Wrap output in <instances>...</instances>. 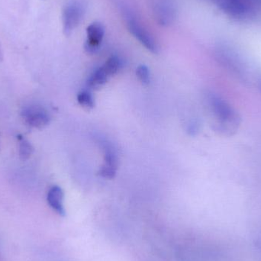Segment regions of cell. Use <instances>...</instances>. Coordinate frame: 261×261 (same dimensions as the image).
<instances>
[{"mask_svg": "<svg viewBox=\"0 0 261 261\" xmlns=\"http://www.w3.org/2000/svg\"><path fill=\"white\" fill-rule=\"evenodd\" d=\"M127 25L130 33L152 53H158V47L150 34L130 14H127Z\"/></svg>", "mask_w": 261, "mask_h": 261, "instance_id": "3957f363", "label": "cell"}, {"mask_svg": "<svg viewBox=\"0 0 261 261\" xmlns=\"http://www.w3.org/2000/svg\"><path fill=\"white\" fill-rule=\"evenodd\" d=\"M154 13L160 24L168 25L174 20L176 12L171 2L169 0H160L155 5Z\"/></svg>", "mask_w": 261, "mask_h": 261, "instance_id": "52a82bcc", "label": "cell"}, {"mask_svg": "<svg viewBox=\"0 0 261 261\" xmlns=\"http://www.w3.org/2000/svg\"><path fill=\"white\" fill-rule=\"evenodd\" d=\"M105 35V29L100 22L92 23L87 29V39L85 50L87 53L94 54L100 48Z\"/></svg>", "mask_w": 261, "mask_h": 261, "instance_id": "5b68a950", "label": "cell"}, {"mask_svg": "<svg viewBox=\"0 0 261 261\" xmlns=\"http://www.w3.org/2000/svg\"><path fill=\"white\" fill-rule=\"evenodd\" d=\"M47 200L49 205L60 216H65L64 206V192L58 186H54L47 193Z\"/></svg>", "mask_w": 261, "mask_h": 261, "instance_id": "9c48e42d", "label": "cell"}, {"mask_svg": "<svg viewBox=\"0 0 261 261\" xmlns=\"http://www.w3.org/2000/svg\"><path fill=\"white\" fill-rule=\"evenodd\" d=\"M3 50H2L1 44H0V61H3Z\"/></svg>", "mask_w": 261, "mask_h": 261, "instance_id": "9a60e30c", "label": "cell"}, {"mask_svg": "<svg viewBox=\"0 0 261 261\" xmlns=\"http://www.w3.org/2000/svg\"><path fill=\"white\" fill-rule=\"evenodd\" d=\"M210 101L212 108L218 119L222 122H236L237 120L236 115L225 102L216 97L212 98Z\"/></svg>", "mask_w": 261, "mask_h": 261, "instance_id": "ba28073f", "label": "cell"}, {"mask_svg": "<svg viewBox=\"0 0 261 261\" xmlns=\"http://www.w3.org/2000/svg\"><path fill=\"white\" fill-rule=\"evenodd\" d=\"M110 78L102 67H99L90 75L87 81V86L92 90H98L103 87Z\"/></svg>", "mask_w": 261, "mask_h": 261, "instance_id": "30bf717a", "label": "cell"}, {"mask_svg": "<svg viewBox=\"0 0 261 261\" xmlns=\"http://www.w3.org/2000/svg\"><path fill=\"white\" fill-rule=\"evenodd\" d=\"M84 13V7L78 2H71L65 6L63 12V29L66 35H70L77 27Z\"/></svg>", "mask_w": 261, "mask_h": 261, "instance_id": "7a4b0ae2", "label": "cell"}, {"mask_svg": "<svg viewBox=\"0 0 261 261\" xmlns=\"http://www.w3.org/2000/svg\"><path fill=\"white\" fill-rule=\"evenodd\" d=\"M77 101L80 105L87 110H91L94 108L95 102L91 93L87 90L80 92L77 95Z\"/></svg>", "mask_w": 261, "mask_h": 261, "instance_id": "7c38bea8", "label": "cell"}, {"mask_svg": "<svg viewBox=\"0 0 261 261\" xmlns=\"http://www.w3.org/2000/svg\"><path fill=\"white\" fill-rule=\"evenodd\" d=\"M19 156L22 161H26L29 159L32 153L34 148L31 143L23 137H19Z\"/></svg>", "mask_w": 261, "mask_h": 261, "instance_id": "4fadbf2b", "label": "cell"}, {"mask_svg": "<svg viewBox=\"0 0 261 261\" xmlns=\"http://www.w3.org/2000/svg\"><path fill=\"white\" fill-rule=\"evenodd\" d=\"M110 77L116 75L122 67V61L118 56H112L102 66Z\"/></svg>", "mask_w": 261, "mask_h": 261, "instance_id": "8fae6325", "label": "cell"}, {"mask_svg": "<svg viewBox=\"0 0 261 261\" xmlns=\"http://www.w3.org/2000/svg\"><path fill=\"white\" fill-rule=\"evenodd\" d=\"M22 117L26 123L33 128H42L50 123L48 113L38 106H29L23 110Z\"/></svg>", "mask_w": 261, "mask_h": 261, "instance_id": "277c9868", "label": "cell"}, {"mask_svg": "<svg viewBox=\"0 0 261 261\" xmlns=\"http://www.w3.org/2000/svg\"><path fill=\"white\" fill-rule=\"evenodd\" d=\"M118 169V156L111 146L105 147L104 163L99 171V176L106 179H113Z\"/></svg>", "mask_w": 261, "mask_h": 261, "instance_id": "8992f818", "label": "cell"}, {"mask_svg": "<svg viewBox=\"0 0 261 261\" xmlns=\"http://www.w3.org/2000/svg\"><path fill=\"white\" fill-rule=\"evenodd\" d=\"M217 6L233 18L245 19L254 15L255 0H215Z\"/></svg>", "mask_w": 261, "mask_h": 261, "instance_id": "6da1fadb", "label": "cell"}, {"mask_svg": "<svg viewBox=\"0 0 261 261\" xmlns=\"http://www.w3.org/2000/svg\"><path fill=\"white\" fill-rule=\"evenodd\" d=\"M136 75L141 84L144 85H148L150 82V70L147 66H138L136 70Z\"/></svg>", "mask_w": 261, "mask_h": 261, "instance_id": "5bb4252c", "label": "cell"}]
</instances>
